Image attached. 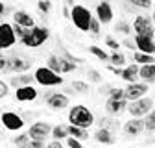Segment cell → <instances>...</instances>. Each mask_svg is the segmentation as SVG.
Returning a JSON list of instances; mask_svg holds the SVG:
<instances>
[{
  "instance_id": "obj_1",
  "label": "cell",
  "mask_w": 155,
  "mask_h": 148,
  "mask_svg": "<svg viewBox=\"0 0 155 148\" xmlns=\"http://www.w3.org/2000/svg\"><path fill=\"white\" fill-rule=\"evenodd\" d=\"M48 37H50V30L45 28V26H31L26 30V33L21 37V43L28 48H37V46H41L48 41Z\"/></svg>"
},
{
  "instance_id": "obj_2",
  "label": "cell",
  "mask_w": 155,
  "mask_h": 148,
  "mask_svg": "<svg viewBox=\"0 0 155 148\" xmlns=\"http://www.w3.org/2000/svg\"><path fill=\"white\" fill-rule=\"evenodd\" d=\"M68 120H70V124H76V126L91 128L94 124V115H92V111L89 107H85V106H74L68 111Z\"/></svg>"
},
{
  "instance_id": "obj_3",
  "label": "cell",
  "mask_w": 155,
  "mask_h": 148,
  "mask_svg": "<svg viewBox=\"0 0 155 148\" xmlns=\"http://www.w3.org/2000/svg\"><path fill=\"white\" fill-rule=\"evenodd\" d=\"M70 18H72V22L78 30H81V32H89V24H91V18H92V13L81 6V4H74L70 8Z\"/></svg>"
},
{
  "instance_id": "obj_4",
  "label": "cell",
  "mask_w": 155,
  "mask_h": 148,
  "mask_svg": "<svg viewBox=\"0 0 155 148\" xmlns=\"http://www.w3.org/2000/svg\"><path fill=\"white\" fill-rule=\"evenodd\" d=\"M35 82L39 85H45V87H54V85H63V78L61 74L54 72L50 67H39L35 70Z\"/></svg>"
},
{
  "instance_id": "obj_5",
  "label": "cell",
  "mask_w": 155,
  "mask_h": 148,
  "mask_svg": "<svg viewBox=\"0 0 155 148\" xmlns=\"http://www.w3.org/2000/svg\"><path fill=\"white\" fill-rule=\"evenodd\" d=\"M126 109L129 111L131 117H146L150 111L153 109V100L151 98H146V95H144V96H140L137 100L127 102V107Z\"/></svg>"
},
{
  "instance_id": "obj_6",
  "label": "cell",
  "mask_w": 155,
  "mask_h": 148,
  "mask_svg": "<svg viewBox=\"0 0 155 148\" xmlns=\"http://www.w3.org/2000/svg\"><path fill=\"white\" fill-rule=\"evenodd\" d=\"M15 43H17V35H15L13 24L2 22V24H0V52H2V50H9Z\"/></svg>"
},
{
  "instance_id": "obj_7",
  "label": "cell",
  "mask_w": 155,
  "mask_h": 148,
  "mask_svg": "<svg viewBox=\"0 0 155 148\" xmlns=\"http://www.w3.org/2000/svg\"><path fill=\"white\" fill-rule=\"evenodd\" d=\"M0 120H2L4 128L9 130V132H18V130L24 128V119L18 113H15V111H4L0 115Z\"/></svg>"
},
{
  "instance_id": "obj_8",
  "label": "cell",
  "mask_w": 155,
  "mask_h": 148,
  "mask_svg": "<svg viewBox=\"0 0 155 148\" xmlns=\"http://www.w3.org/2000/svg\"><path fill=\"white\" fill-rule=\"evenodd\" d=\"M133 32L135 33H140V35H155V30H153V21L151 18H148L146 15H139V17H135V21H133Z\"/></svg>"
},
{
  "instance_id": "obj_9",
  "label": "cell",
  "mask_w": 155,
  "mask_h": 148,
  "mask_svg": "<svg viewBox=\"0 0 155 148\" xmlns=\"http://www.w3.org/2000/svg\"><path fill=\"white\" fill-rule=\"evenodd\" d=\"M148 85H150V83H146V82H131V83L124 89L126 100L131 102V100H137V98L144 96L146 92H148Z\"/></svg>"
},
{
  "instance_id": "obj_10",
  "label": "cell",
  "mask_w": 155,
  "mask_h": 148,
  "mask_svg": "<svg viewBox=\"0 0 155 148\" xmlns=\"http://www.w3.org/2000/svg\"><path fill=\"white\" fill-rule=\"evenodd\" d=\"M50 133H52V126L48 122H35L28 130L30 139H37V141H46L50 137Z\"/></svg>"
},
{
  "instance_id": "obj_11",
  "label": "cell",
  "mask_w": 155,
  "mask_h": 148,
  "mask_svg": "<svg viewBox=\"0 0 155 148\" xmlns=\"http://www.w3.org/2000/svg\"><path fill=\"white\" fill-rule=\"evenodd\" d=\"M31 69V61L22 58V56H13V58H8V72L11 74H18V72H28Z\"/></svg>"
},
{
  "instance_id": "obj_12",
  "label": "cell",
  "mask_w": 155,
  "mask_h": 148,
  "mask_svg": "<svg viewBox=\"0 0 155 148\" xmlns=\"http://www.w3.org/2000/svg\"><path fill=\"white\" fill-rule=\"evenodd\" d=\"M68 96L65 92H50L46 96V106L54 111H61V109H67L68 107Z\"/></svg>"
},
{
  "instance_id": "obj_13",
  "label": "cell",
  "mask_w": 155,
  "mask_h": 148,
  "mask_svg": "<svg viewBox=\"0 0 155 148\" xmlns=\"http://www.w3.org/2000/svg\"><path fill=\"white\" fill-rule=\"evenodd\" d=\"M135 48L146 52V54H155V41L151 35H140L135 33Z\"/></svg>"
},
{
  "instance_id": "obj_14",
  "label": "cell",
  "mask_w": 155,
  "mask_h": 148,
  "mask_svg": "<svg viewBox=\"0 0 155 148\" xmlns=\"http://www.w3.org/2000/svg\"><path fill=\"white\" fill-rule=\"evenodd\" d=\"M37 98V89L33 85H21L15 89V100L18 102H33Z\"/></svg>"
},
{
  "instance_id": "obj_15",
  "label": "cell",
  "mask_w": 155,
  "mask_h": 148,
  "mask_svg": "<svg viewBox=\"0 0 155 148\" xmlns=\"http://www.w3.org/2000/svg\"><path fill=\"white\" fill-rule=\"evenodd\" d=\"M142 130H144V120L140 117H135L131 120H127L124 124V133L129 135V137H137L142 133Z\"/></svg>"
},
{
  "instance_id": "obj_16",
  "label": "cell",
  "mask_w": 155,
  "mask_h": 148,
  "mask_svg": "<svg viewBox=\"0 0 155 148\" xmlns=\"http://www.w3.org/2000/svg\"><path fill=\"white\" fill-rule=\"evenodd\" d=\"M113 8L109 2H100L98 6H96V18L102 22V24H109L113 21Z\"/></svg>"
},
{
  "instance_id": "obj_17",
  "label": "cell",
  "mask_w": 155,
  "mask_h": 148,
  "mask_svg": "<svg viewBox=\"0 0 155 148\" xmlns=\"http://www.w3.org/2000/svg\"><path fill=\"white\" fill-rule=\"evenodd\" d=\"M35 82V76L33 74H24V72H18V74H15V76H11L9 78V85L11 87H21V85H31Z\"/></svg>"
},
{
  "instance_id": "obj_18",
  "label": "cell",
  "mask_w": 155,
  "mask_h": 148,
  "mask_svg": "<svg viewBox=\"0 0 155 148\" xmlns=\"http://www.w3.org/2000/svg\"><path fill=\"white\" fill-rule=\"evenodd\" d=\"M126 107H127V100H126V98H120V100L109 98V100H107V104H105L107 113H111V115H120Z\"/></svg>"
},
{
  "instance_id": "obj_19",
  "label": "cell",
  "mask_w": 155,
  "mask_h": 148,
  "mask_svg": "<svg viewBox=\"0 0 155 148\" xmlns=\"http://www.w3.org/2000/svg\"><path fill=\"white\" fill-rule=\"evenodd\" d=\"M13 22L21 24V26H24V28H31V26L35 24L33 17H31L28 11H24V9H18V11L13 13Z\"/></svg>"
},
{
  "instance_id": "obj_20",
  "label": "cell",
  "mask_w": 155,
  "mask_h": 148,
  "mask_svg": "<svg viewBox=\"0 0 155 148\" xmlns=\"http://www.w3.org/2000/svg\"><path fill=\"white\" fill-rule=\"evenodd\" d=\"M139 78L146 83H153L155 82V63H146L140 65L139 69Z\"/></svg>"
},
{
  "instance_id": "obj_21",
  "label": "cell",
  "mask_w": 155,
  "mask_h": 148,
  "mask_svg": "<svg viewBox=\"0 0 155 148\" xmlns=\"http://www.w3.org/2000/svg\"><path fill=\"white\" fill-rule=\"evenodd\" d=\"M139 65L137 63H133V65H129V67H124L122 69V74H120V78L122 80H126L127 83H131V82H137L139 80Z\"/></svg>"
},
{
  "instance_id": "obj_22",
  "label": "cell",
  "mask_w": 155,
  "mask_h": 148,
  "mask_svg": "<svg viewBox=\"0 0 155 148\" xmlns=\"http://www.w3.org/2000/svg\"><path fill=\"white\" fill-rule=\"evenodd\" d=\"M94 139L98 141V143H102V144H113L114 143V135H113V130L111 128H100L98 132L94 133Z\"/></svg>"
},
{
  "instance_id": "obj_23",
  "label": "cell",
  "mask_w": 155,
  "mask_h": 148,
  "mask_svg": "<svg viewBox=\"0 0 155 148\" xmlns=\"http://www.w3.org/2000/svg\"><path fill=\"white\" fill-rule=\"evenodd\" d=\"M67 130H68V135H72V137H76V139H80V141L89 139V128H81V126L70 124V126H67Z\"/></svg>"
},
{
  "instance_id": "obj_24",
  "label": "cell",
  "mask_w": 155,
  "mask_h": 148,
  "mask_svg": "<svg viewBox=\"0 0 155 148\" xmlns=\"http://www.w3.org/2000/svg\"><path fill=\"white\" fill-rule=\"evenodd\" d=\"M133 61L137 65H146V63H155V54H146V52H140L137 50L133 54Z\"/></svg>"
},
{
  "instance_id": "obj_25",
  "label": "cell",
  "mask_w": 155,
  "mask_h": 148,
  "mask_svg": "<svg viewBox=\"0 0 155 148\" xmlns=\"http://www.w3.org/2000/svg\"><path fill=\"white\" fill-rule=\"evenodd\" d=\"M50 137H54V139H59V141H65V139L68 137V130H67V126H63V124H57V126H54V128H52V133H50Z\"/></svg>"
},
{
  "instance_id": "obj_26",
  "label": "cell",
  "mask_w": 155,
  "mask_h": 148,
  "mask_svg": "<svg viewBox=\"0 0 155 148\" xmlns=\"http://www.w3.org/2000/svg\"><path fill=\"white\" fill-rule=\"evenodd\" d=\"M126 56L122 54V52H118V50H114L111 56H109V65H114V67H124L126 65Z\"/></svg>"
},
{
  "instance_id": "obj_27",
  "label": "cell",
  "mask_w": 155,
  "mask_h": 148,
  "mask_svg": "<svg viewBox=\"0 0 155 148\" xmlns=\"http://www.w3.org/2000/svg\"><path fill=\"white\" fill-rule=\"evenodd\" d=\"M89 52L94 56V58H98V59H102V61H109V54H107L104 48H100V46L91 45V46H89Z\"/></svg>"
},
{
  "instance_id": "obj_28",
  "label": "cell",
  "mask_w": 155,
  "mask_h": 148,
  "mask_svg": "<svg viewBox=\"0 0 155 148\" xmlns=\"http://www.w3.org/2000/svg\"><path fill=\"white\" fill-rule=\"evenodd\" d=\"M61 59V74L63 72H72V70H76V61H72L70 58H59Z\"/></svg>"
},
{
  "instance_id": "obj_29",
  "label": "cell",
  "mask_w": 155,
  "mask_h": 148,
  "mask_svg": "<svg viewBox=\"0 0 155 148\" xmlns=\"http://www.w3.org/2000/svg\"><path fill=\"white\" fill-rule=\"evenodd\" d=\"M46 67H50V69H52L54 72H57V74H61V59H59V56H50Z\"/></svg>"
},
{
  "instance_id": "obj_30",
  "label": "cell",
  "mask_w": 155,
  "mask_h": 148,
  "mask_svg": "<svg viewBox=\"0 0 155 148\" xmlns=\"http://www.w3.org/2000/svg\"><path fill=\"white\" fill-rule=\"evenodd\" d=\"M144 130H148V132H155V109H151L150 113L146 115V120H144Z\"/></svg>"
},
{
  "instance_id": "obj_31",
  "label": "cell",
  "mask_w": 155,
  "mask_h": 148,
  "mask_svg": "<svg viewBox=\"0 0 155 148\" xmlns=\"http://www.w3.org/2000/svg\"><path fill=\"white\" fill-rule=\"evenodd\" d=\"M100 30H102V22L98 21V18H91V24H89V33L94 35V37H98L100 35Z\"/></svg>"
},
{
  "instance_id": "obj_32",
  "label": "cell",
  "mask_w": 155,
  "mask_h": 148,
  "mask_svg": "<svg viewBox=\"0 0 155 148\" xmlns=\"http://www.w3.org/2000/svg\"><path fill=\"white\" fill-rule=\"evenodd\" d=\"M72 91H74V92H81V95H83V92L89 91V83L76 80V82H72Z\"/></svg>"
},
{
  "instance_id": "obj_33",
  "label": "cell",
  "mask_w": 155,
  "mask_h": 148,
  "mask_svg": "<svg viewBox=\"0 0 155 148\" xmlns=\"http://www.w3.org/2000/svg\"><path fill=\"white\" fill-rule=\"evenodd\" d=\"M114 30H116V32H120V33H126V35H127L133 28H131V24H129V22H126V21H118V22L114 24Z\"/></svg>"
},
{
  "instance_id": "obj_34",
  "label": "cell",
  "mask_w": 155,
  "mask_h": 148,
  "mask_svg": "<svg viewBox=\"0 0 155 148\" xmlns=\"http://www.w3.org/2000/svg\"><path fill=\"white\" fill-rule=\"evenodd\" d=\"M37 8H39V11H41L43 15H48L50 9H52V2H50V0H39Z\"/></svg>"
},
{
  "instance_id": "obj_35",
  "label": "cell",
  "mask_w": 155,
  "mask_h": 148,
  "mask_svg": "<svg viewBox=\"0 0 155 148\" xmlns=\"http://www.w3.org/2000/svg\"><path fill=\"white\" fill-rule=\"evenodd\" d=\"M28 143H30V135L28 133H21V135H17L15 139H13V144H17V146H28Z\"/></svg>"
},
{
  "instance_id": "obj_36",
  "label": "cell",
  "mask_w": 155,
  "mask_h": 148,
  "mask_svg": "<svg viewBox=\"0 0 155 148\" xmlns=\"http://www.w3.org/2000/svg\"><path fill=\"white\" fill-rule=\"evenodd\" d=\"M129 2L135 8H140V9H150L151 8V0H129Z\"/></svg>"
},
{
  "instance_id": "obj_37",
  "label": "cell",
  "mask_w": 155,
  "mask_h": 148,
  "mask_svg": "<svg viewBox=\"0 0 155 148\" xmlns=\"http://www.w3.org/2000/svg\"><path fill=\"white\" fill-rule=\"evenodd\" d=\"M109 98H114V100L126 98V96H124V89H120V87H113V89L109 91Z\"/></svg>"
},
{
  "instance_id": "obj_38",
  "label": "cell",
  "mask_w": 155,
  "mask_h": 148,
  "mask_svg": "<svg viewBox=\"0 0 155 148\" xmlns=\"http://www.w3.org/2000/svg\"><path fill=\"white\" fill-rule=\"evenodd\" d=\"M105 45H107L111 50H118V46H120V43L116 41L113 35H107V37H105Z\"/></svg>"
},
{
  "instance_id": "obj_39",
  "label": "cell",
  "mask_w": 155,
  "mask_h": 148,
  "mask_svg": "<svg viewBox=\"0 0 155 148\" xmlns=\"http://www.w3.org/2000/svg\"><path fill=\"white\" fill-rule=\"evenodd\" d=\"M8 95H9V83L0 80V98H6Z\"/></svg>"
},
{
  "instance_id": "obj_40",
  "label": "cell",
  "mask_w": 155,
  "mask_h": 148,
  "mask_svg": "<svg viewBox=\"0 0 155 148\" xmlns=\"http://www.w3.org/2000/svg\"><path fill=\"white\" fill-rule=\"evenodd\" d=\"M67 144H68L70 148H81V141L76 139V137H72V135L67 137Z\"/></svg>"
},
{
  "instance_id": "obj_41",
  "label": "cell",
  "mask_w": 155,
  "mask_h": 148,
  "mask_svg": "<svg viewBox=\"0 0 155 148\" xmlns=\"http://www.w3.org/2000/svg\"><path fill=\"white\" fill-rule=\"evenodd\" d=\"M13 30H15L17 39H21V37L26 33V30H28V28H24V26H21V24H17V22H13Z\"/></svg>"
},
{
  "instance_id": "obj_42",
  "label": "cell",
  "mask_w": 155,
  "mask_h": 148,
  "mask_svg": "<svg viewBox=\"0 0 155 148\" xmlns=\"http://www.w3.org/2000/svg\"><path fill=\"white\" fill-rule=\"evenodd\" d=\"M89 80L94 82V83H100V80H102L100 72H98V70H94V69H91V70H89Z\"/></svg>"
},
{
  "instance_id": "obj_43",
  "label": "cell",
  "mask_w": 155,
  "mask_h": 148,
  "mask_svg": "<svg viewBox=\"0 0 155 148\" xmlns=\"http://www.w3.org/2000/svg\"><path fill=\"white\" fill-rule=\"evenodd\" d=\"M28 146H31V148H45V146H46V141H37V139H30Z\"/></svg>"
},
{
  "instance_id": "obj_44",
  "label": "cell",
  "mask_w": 155,
  "mask_h": 148,
  "mask_svg": "<svg viewBox=\"0 0 155 148\" xmlns=\"http://www.w3.org/2000/svg\"><path fill=\"white\" fill-rule=\"evenodd\" d=\"M8 70V58H4V56H0V72Z\"/></svg>"
},
{
  "instance_id": "obj_45",
  "label": "cell",
  "mask_w": 155,
  "mask_h": 148,
  "mask_svg": "<svg viewBox=\"0 0 155 148\" xmlns=\"http://www.w3.org/2000/svg\"><path fill=\"white\" fill-rule=\"evenodd\" d=\"M48 148H61V141H59V139H54V141L48 144Z\"/></svg>"
},
{
  "instance_id": "obj_46",
  "label": "cell",
  "mask_w": 155,
  "mask_h": 148,
  "mask_svg": "<svg viewBox=\"0 0 155 148\" xmlns=\"http://www.w3.org/2000/svg\"><path fill=\"white\" fill-rule=\"evenodd\" d=\"M124 45H126V46H127V48H131V50H133V48H135V41H133V43H131V41H129V39H127V41H124Z\"/></svg>"
},
{
  "instance_id": "obj_47",
  "label": "cell",
  "mask_w": 155,
  "mask_h": 148,
  "mask_svg": "<svg viewBox=\"0 0 155 148\" xmlns=\"http://www.w3.org/2000/svg\"><path fill=\"white\" fill-rule=\"evenodd\" d=\"M63 15L70 18V9H68V6H65V8H63Z\"/></svg>"
},
{
  "instance_id": "obj_48",
  "label": "cell",
  "mask_w": 155,
  "mask_h": 148,
  "mask_svg": "<svg viewBox=\"0 0 155 148\" xmlns=\"http://www.w3.org/2000/svg\"><path fill=\"white\" fill-rule=\"evenodd\" d=\"M4 11H6V6H4L2 2H0V15H4Z\"/></svg>"
},
{
  "instance_id": "obj_49",
  "label": "cell",
  "mask_w": 155,
  "mask_h": 148,
  "mask_svg": "<svg viewBox=\"0 0 155 148\" xmlns=\"http://www.w3.org/2000/svg\"><path fill=\"white\" fill-rule=\"evenodd\" d=\"M67 6H70V8H72V6H74V0H67Z\"/></svg>"
},
{
  "instance_id": "obj_50",
  "label": "cell",
  "mask_w": 155,
  "mask_h": 148,
  "mask_svg": "<svg viewBox=\"0 0 155 148\" xmlns=\"http://www.w3.org/2000/svg\"><path fill=\"white\" fill-rule=\"evenodd\" d=\"M151 21H153V24H155V9H153V15H151Z\"/></svg>"
}]
</instances>
